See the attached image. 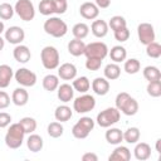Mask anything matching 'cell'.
<instances>
[{
	"label": "cell",
	"instance_id": "obj_1",
	"mask_svg": "<svg viewBox=\"0 0 161 161\" xmlns=\"http://www.w3.org/2000/svg\"><path fill=\"white\" fill-rule=\"evenodd\" d=\"M43 29L48 35L53 38H62L67 34L68 25L64 20H62L58 16H50L44 21Z\"/></svg>",
	"mask_w": 161,
	"mask_h": 161
},
{
	"label": "cell",
	"instance_id": "obj_2",
	"mask_svg": "<svg viewBox=\"0 0 161 161\" xmlns=\"http://www.w3.org/2000/svg\"><path fill=\"white\" fill-rule=\"evenodd\" d=\"M24 136H25V132L20 126V123L19 122L11 123L5 135V145L11 150H16L23 145Z\"/></svg>",
	"mask_w": 161,
	"mask_h": 161
},
{
	"label": "cell",
	"instance_id": "obj_3",
	"mask_svg": "<svg viewBox=\"0 0 161 161\" xmlns=\"http://www.w3.org/2000/svg\"><path fill=\"white\" fill-rule=\"evenodd\" d=\"M40 60L45 69H48V70L57 69L59 67V62H60L58 49L52 45L44 47L40 52Z\"/></svg>",
	"mask_w": 161,
	"mask_h": 161
},
{
	"label": "cell",
	"instance_id": "obj_4",
	"mask_svg": "<svg viewBox=\"0 0 161 161\" xmlns=\"http://www.w3.org/2000/svg\"><path fill=\"white\" fill-rule=\"evenodd\" d=\"M119 117H121V112L116 107H108L97 114L96 122L98 123L99 127L108 128L114 123H117L119 121Z\"/></svg>",
	"mask_w": 161,
	"mask_h": 161
},
{
	"label": "cell",
	"instance_id": "obj_5",
	"mask_svg": "<svg viewBox=\"0 0 161 161\" xmlns=\"http://www.w3.org/2000/svg\"><path fill=\"white\" fill-rule=\"evenodd\" d=\"M94 121L91 117H80L77 123L72 127V135L78 138V140H83L86 137H88V135L91 133V131L94 128Z\"/></svg>",
	"mask_w": 161,
	"mask_h": 161
},
{
	"label": "cell",
	"instance_id": "obj_6",
	"mask_svg": "<svg viewBox=\"0 0 161 161\" xmlns=\"http://www.w3.org/2000/svg\"><path fill=\"white\" fill-rule=\"evenodd\" d=\"M14 11L24 21H31L35 18V8L30 0H18L14 5Z\"/></svg>",
	"mask_w": 161,
	"mask_h": 161
},
{
	"label": "cell",
	"instance_id": "obj_7",
	"mask_svg": "<svg viewBox=\"0 0 161 161\" xmlns=\"http://www.w3.org/2000/svg\"><path fill=\"white\" fill-rule=\"evenodd\" d=\"M96 107V98L91 94L83 93L73 101V109L77 113H88Z\"/></svg>",
	"mask_w": 161,
	"mask_h": 161
},
{
	"label": "cell",
	"instance_id": "obj_8",
	"mask_svg": "<svg viewBox=\"0 0 161 161\" xmlns=\"http://www.w3.org/2000/svg\"><path fill=\"white\" fill-rule=\"evenodd\" d=\"M108 47L103 42H92L89 44H86L84 49V55L87 58H98V59H104L108 55Z\"/></svg>",
	"mask_w": 161,
	"mask_h": 161
},
{
	"label": "cell",
	"instance_id": "obj_9",
	"mask_svg": "<svg viewBox=\"0 0 161 161\" xmlns=\"http://www.w3.org/2000/svg\"><path fill=\"white\" fill-rule=\"evenodd\" d=\"M14 78L21 87H33L36 83V74L25 67L19 68L14 73Z\"/></svg>",
	"mask_w": 161,
	"mask_h": 161
},
{
	"label": "cell",
	"instance_id": "obj_10",
	"mask_svg": "<svg viewBox=\"0 0 161 161\" xmlns=\"http://www.w3.org/2000/svg\"><path fill=\"white\" fill-rule=\"evenodd\" d=\"M137 35H138L140 43L143 45H147L151 42H155L156 34H155L153 25L150 23H141L137 26Z\"/></svg>",
	"mask_w": 161,
	"mask_h": 161
},
{
	"label": "cell",
	"instance_id": "obj_11",
	"mask_svg": "<svg viewBox=\"0 0 161 161\" xmlns=\"http://www.w3.org/2000/svg\"><path fill=\"white\" fill-rule=\"evenodd\" d=\"M4 39L6 42H9L10 44H15V45L21 44V42L25 39V31L23 28L13 25L5 30V38Z\"/></svg>",
	"mask_w": 161,
	"mask_h": 161
},
{
	"label": "cell",
	"instance_id": "obj_12",
	"mask_svg": "<svg viewBox=\"0 0 161 161\" xmlns=\"http://www.w3.org/2000/svg\"><path fill=\"white\" fill-rule=\"evenodd\" d=\"M79 14L87 20H94L99 15V8L91 1H86L79 6Z\"/></svg>",
	"mask_w": 161,
	"mask_h": 161
},
{
	"label": "cell",
	"instance_id": "obj_13",
	"mask_svg": "<svg viewBox=\"0 0 161 161\" xmlns=\"http://www.w3.org/2000/svg\"><path fill=\"white\" fill-rule=\"evenodd\" d=\"M58 77L63 80H73L77 77V68L73 63H63L58 67Z\"/></svg>",
	"mask_w": 161,
	"mask_h": 161
},
{
	"label": "cell",
	"instance_id": "obj_14",
	"mask_svg": "<svg viewBox=\"0 0 161 161\" xmlns=\"http://www.w3.org/2000/svg\"><path fill=\"white\" fill-rule=\"evenodd\" d=\"M13 57L14 59L18 62V63H21V64H25L30 60L31 58V53H30V49L26 47V45H23V44H18L15 45L14 50H13Z\"/></svg>",
	"mask_w": 161,
	"mask_h": 161
},
{
	"label": "cell",
	"instance_id": "obj_15",
	"mask_svg": "<svg viewBox=\"0 0 161 161\" xmlns=\"http://www.w3.org/2000/svg\"><path fill=\"white\" fill-rule=\"evenodd\" d=\"M91 87L97 96H106L109 92V80L104 77H97L92 80Z\"/></svg>",
	"mask_w": 161,
	"mask_h": 161
},
{
	"label": "cell",
	"instance_id": "obj_16",
	"mask_svg": "<svg viewBox=\"0 0 161 161\" xmlns=\"http://www.w3.org/2000/svg\"><path fill=\"white\" fill-rule=\"evenodd\" d=\"M135 158L138 161H146L151 157V146L147 142H136L133 150Z\"/></svg>",
	"mask_w": 161,
	"mask_h": 161
},
{
	"label": "cell",
	"instance_id": "obj_17",
	"mask_svg": "<svg viewBox=\"0 0 161 161\" xmlns=\"http://www.w3.org/2000/svg\"><path fill=\"white\" fill-rule=\"evenodd\" d=\"M57 96H58V99L63 103H68L73 99L74 97V89L70 84L68 83H63V84H59L58 88H57Z\"/></svg>",
	"mask_w": 161,
	"mask_h": 161
},
{
	"label": "cell",
	"instance_id": "obj_18",
	"mask_svg": "<svg viewBox=\"0 0 161 161\" xmlns=\"http://www.w3.org/2000/svg\"><path fill=\"white\" fill-rule=\"evenodd\" d=\"M108 29H109L108 23L102 19L93 20V23L91 25V31L96 38H104L108 34Z\"/></svg>",
	"mask_w": 161,
	"mask_h": 161
},
{
	"label": "cell",
	"instance_id": "obj_19",
	"mask_svg": "<svg viewBox=\"0 0 161 161\" xmlns=\"http://www.w3.org/2000/svg\"><path fill=\"white\" fill-rule=\"evenodd\" d=\"M28 101H29V93L25 89V87H19V88L14 89V92L11 94V102L15 106L23 107L28 103Z\"/></svg>",
	"mask_w": 161,
	"mask_h": 161
},
{
	"label": "cell",
	"instance_id": "obj_20",
	"mask_svg": "<svg viewBox=\"0 0 161 161\" xmlns=\"http://www.w3.org/2000/svg\"><path fill=\"white\" fill-rule=\"evenodd\" d=\"M131 158V151L126 146H117L108 156L109 161H128Z\"/></svg>",
	"mask_w": 161,
	"mask_h": 161
},
{
	"label": "cell",
	"instance_id": "obj_21",
	"mask_svg": "<svg viewBox=\"0 0 161 161\" xmlns=\"http://www.w3.org/2000/svg\"><path fill=\"white\" fill-rule=\"evenodd\" d=\"M106 141L111 145H119L123 141V132L119 128L116 127H108V130L106 131Z\"/></svg>",
	"mask_w": 161,
	"mask_h": 161
},
{
	"label": "cell",
	"instance_id": "obj_22",
	"mask_svg": "<svg viewBox=\"0 0 161 161\" xmlns=\"http://www.w3.org/2000/svg\"><path fill=\"white\" fill-rule=\"evenodd\" d=\"M13 77H14V72L11 67L8 64H1L0 65V88L9 87Z\"/></svg>",
	"mask_w": 161,
	"mask_h": 161
},
{
	"label": "cell",
	"instance_id": "obj_23",
	"mask_svg": "<svg viewBox=\"0 0 161 161\" xmlns=\"http://www.w3.org/2000/svg\"><path fill=\"white\" fill-rule=\"evenodd\" d=\"M108 55H109L111 60H113V63H121V62L126 60L127 50L122 45H114L111 48V50H108Z\"/></svg>",
	"mask_w": 161,
	"mask_h": 161
},
{
	"label": "cell",
	"instance_id": "obj_24",
	"mask_svg": "<svg viewBox=\"0 0 161 161\" xmlns=\"http://www.w3.org/2000/svg\"><path fill=\"white\" fill-rule=\"evenodd\" d=\"M84 49H86V43L82 39H73L68 43V52L70 55L73 57H79L84 54Z\"/></svg>",
	"mask_w": 161,
	"mask_h": 161
},
{
	"label": "cell",
	"instance_id": "obj_25",
	"mask_svg": "<svg viewBox=\"0 0 161 161\" xmlns=\"http://www.w3.org/2000/svg\"><path fill=\"white\" fill-rule=\"evenodd\" d=\"M26 146L31 152H39V151H42V148L44 146V141L39 135L29 133V137L26 140Z\"/></svg>",
	"mask_w": 161,
	"mask_h": 161
},
{
	"label": "cell",
	"instance_id": "obj_26",
	"mask_svg": "<svg viewBox=\"0 0 161 161\" xmlns=\"http://www.w3.org/2000/svg\"><path fill=\"white\" fill-rule=\"evenodd\" d=\"M72 116H73V112H72L70 107H68L67 104L58 106L54 111V117L58 122H67L72 118Z\"/></svg>",
	"mask_w": 161,
	"mask_h": 161
},
{
	"label": "cell",
	"instance_id": "obj_27",
	"mask_svg": "<svg viewBox=\"0 0 161 161\" xmlns=\"http://www.w3.org/2000/svg\"><path fill=\"white\" fill-rule=\"evenodd\" d=\"M119 112H122L126 116H135L138 112V102L133 97H130L122 104V107L119 108Z\"/></svg>",
	"mask_w": 161,
	"mask_h": 161
},
{
	"label": "cell",
	"instance_id": "obj_28",
	"mask_svg": "<svg viewBox=\"0 0 161 161\" xmlns=\"http://www.w3.org/2000/svg\"><path fill=\"white\" fill-rule=\"evenodd\" d=\"M103 74H104V78L106 79H108V80H116L121 75V67L117 63H109V64H107L104 67Z\"/></svg>",
	"mask_w": 161,
	"mask_h": 161
},
{
	"label": "cell",
	"instance_id": "obj_29",
	"mask_svg": "<svg viewBox=\"0 0 161 161\" xmlns=\"http://www.w3.org/2000/svg\"><path fill=\"white\" fill-rule=\"evenodd\" d=\"M72 87H73L74 91H77L79 93H87L91 88V82L86 75H82V77H78V78L73 79Z\"/></svg>",
	"mask_w": 161,
	"mask_h": 161
},
{
	"label": "cell",
	"instance_id": "obj_30",
	"mask_svg": "<svg viewBox=\"0 0 161 161\" xmlns=\"http://www.w3.org/2000/svg\"><path fill=\"white\" fill-rule=\"evenodd\" d=\"M43 88L48 92H53V91H57L58 86H59V77L55 75V74H47L44 78H43Z\"/></svg>",
	"mask_w": 161,
	"mask_h": 161
},
{
	"label": "cell",
	"instance_id": "obj_31",
	"mask_svg": "<svg viewBox=\"0 0 161 161\" xmlns=\"http://www.w3.org/2000/svg\"><path fill=\"white\" fill-rule=\"evenodd\" d=\"M142 73H143L145 79L148 80V82H153V80H160L161 79V72L155 65H147V67H145L143 70H142Z\"/></svg>",
	"mask_w": 161,
	"mask_h": 161
},
{
	"label": "cell",
	"instance_id": "obj_32",
	"mask_svg": "<svg viewBox=\"0 0 161 161\" xmlns=\"http://www.w3.org/2000/svg\"><path fill=\"white\" fill-rule=\"evenodd\" d=\"M72 34L75 39H84L89 34V26L86 23H77L72 28Z\"/></svg>",
	"mask_w": 161,
	"mask_h": 161
},
{
	"label": "cell",
	"instance_id": "obj_33",
	"mask_svg": "<svg viewBox=\"0 0 161 161\" xmlns=\"http://www.w3.org/2000/svg\"><path fill=\"white\" fill-rule=\"evenodd\" d=\"M123 69L127 74H136L140 72L141 69V63L138 59L136 58H130V59H126L125 60V64H123Z\"/></svg>",
	"mask_w": 161,
	"mask_h": 161
},
{
	"label": "cell",
	"instance_id": "obj_34",
	"mask_svg": "<svg viewBox=\"0 0 161 161\" xmlns=\"http://www.w3.org/2000/svg\"><path fill=\"white\" fill-rule=\"evenodd\" d=\"M141 137V132L137 127H130L123 132V141L127 143H136Z\"/></svg>",
	"mask_w": 161,
	"mask_h": 161
},
{
	"label": "cell",
	"instance_id": "obj_35",
	"mask_svg": "<svg viewBox=\"0 0 161 161\" xmlns=\"http://www.w3.org/2000/svg\"><path fill=\"white\" fill-rule=\"evenodd\" d=\"M38 9H39V13L42 15H45V16H49L52 14H55L54 1L53 0H40Z\"/></svg>",
	"mask_w": 161,
	"mask_h": 161
},
{
	"label": "cell",
	"instance_id": "obj_36",
	"mask_svg": "<svg viewBox=\"0 0 161 161\" xmlns=\"http://www.w3.org/2000/svg\"><path fill=\"white\" fill-rule=\"evenodd\" d=\"M19 123L23 127L25 133H33L36 130V126H38L35 118H33V117H23L19 121Z\"/></svg>",
	"mask_w": 161,
	"mask_h": 161
},
{
	"label": "cell",
	"instance_id": "obj_37",
	"mask_svg": "<svg viewBox=\"0 0 161 161\" xmlns=\"http://www.w3.org/2000/svg\"><path fill=\"white\" fill-rule=\"evenodd\" d=\"M47 132H48V135H49L50 137L58 138V137H60V136L63 135L64 127L62 126V122H58V121H57V122H52V123L48 125Z\"/></svg>",
	"mask_w": 161,
	"mask_h": 161
},
{
	"label": "cell",
	"instance_id": "obj_38",
	"mask_svg": "<svg viewBox=\"0 0 161 161\" xmlns=\"http://www.w3.org/2000/svg\"><path fill=\"white\" fill-rule=\"evenodd\" d=\"M146 54L153 59L160 58L161 57V45L157 42H151L150 44L146 45Z\"/></svg>",
	"mask_w": 161,
	"mask_h": 161
},
{
	"label": "cell",
	"instance_id": "obj_39",
	"mask_svg": "<svg viewBox=\"0 0 161 161\" xmlns=\"http://www.w3.org/2000/svg\"><path fill=\"white\" fill-rule=\"evenodd\" d=\"M146 91H147V94L153 97V98H157L161 96V79L160 80H153V82H148L147 87H146Z\"/></svg>",
	"mask_w": 161,
	"mask_h": 161
},
{
	"label": "cell",
	"instance_id": "obj_40",
	"mask_svg": "<svg viewBox=\"0 0 161 161\" xmlns=\"http://www.w3.org/2000/svg\"><path fill=\"white\" fill-rule=\"evenodd\" d=\"M125 26H127V21H126V19H125L123 16H121V15H114V16H112V18L109 19V21H108V28H111L113 31L117 30V29L125 28Z\"/></svg>",
	"mask_w": 161,
	"mask_h": 161
},
{
	"label": "cell",
	"instance_id": "obj_41",
	"mask_svg": "<svg viewBox=\"0 0 161 161\" xmlns=\"http://www.w3.org/2000/svg\"><path fill=\"white\" fill-rule=\"evenodd\" d=\"M14 6H11L9 3L0 4V19L3 20H10L14 16Z\"/></svg>",
	"mask_w": 161,
	"mask_h": 161
},
{
	"label": "cell",
	"instance_id": "obj_42",
	"mask_svg": "<svg viewBox=\"0 0 161 161\" xmlns=\"http://www.w3.org/2000/svg\"><path fill=\"white\" fill-rule=\"evenodd\" d=\"M113 35H114V39L117 42L123 43V42L128 40V38H130V30H128L127 26H125V28H121V29L114 30L113 31Z\"/></svg>",
	"mask_w": 161,
	"mask_h": 161
},
{
	"label": "cell",
	"instance_id": "obj_43",
	"mask_svg": "<svg viewBox=\"0 0 161 161\" xmlns=\"http://www.w3.org/2000/svg\"><path fill=\"white\" fill-rule=\"evenodd\" d=\"M102 65V59H98V58H87L86 60V68L88 70H92V72H96L101 68Z\"/></svg>",
	"mask_w": 161,
	"mask_h": 161
},
{
	"label": "cell",
	"instance_id": "obj_44",
	"mask_svg": "<svg viewBox=\"0 0 161 161\" xmlns=\"http://www.w3.org/2000/svg\"><path fill=\"white\" fill-rule=\"evenodd\" d=\"M54 1V9H55V14H64L68 9V3L67 0H53Z\"/></svg>",
	"mask_w": 161,
	"mask_h": 161
},
{
	"label": "cell",
	"instance_id": "obj_45",
	"mask_svg": "<svg viewBox=\"0 0 161 161\" xmlns=\"http://www.w3.org/2000/svg\"><path fill=\"white\" fill-rule=\"evenodd\" d=\"M131 96L127 93V92H121V93H118L117 96H116V101H114V103H116V108L119 111V108L122 107V104L130 98Z\"/></svg>",
	"mask_w": 161,
	"mask_h": 161
},
{
	"label": "cell",
	"instance_id": "obj_46",
	"mask_svg": "<svg viewBox=\"0 0 161 161\" xmlns=\"http://www.w3.org/2000/svg\"><path fill=\"white\" fill-rule=\"evenodd\" d=\"M10 104V96L5 91H0V109L8 108Z\"/></svg>",
	"mask_w": 161,
	"mask_h": 161
},
{
	"label": "cell",
	"instance_id": "obj_47",
	"mask_svg": "<svg viewBox=\"0 0 161 161\" xmlns=\"http://www.w3.org/2000/svg\"><path fill=\"white\" fill-rule=\"evenodd\" d=\"M11 123V116L6 112H0V128H5L10 126Z\"/></svg>",
	"mask_w": 161,
	"mask_h": 161
},
{
	"label": "cell",
	"instance_id": "obj_48",
	"mask_svg": "<svg viewBox=\"0 0 161 161\" xmlns=\"http://www.w3.org/2000/svg\"><path fill=\"white\" fill-rule=\"evenodd\" d=\"M83 161H98V156L94 152H86L82 155Z\"/></svg>",
	"mask_w": 161,
	"mask_h": 161
},
{
	"label": "cell",
	"instance_id": "obj_49",
	"mask_svg": "<svg viewBox=\"0 0 161 161\" xmlns=\"http://www.w3.org/2000/svg\"><path fill=\"white\" fill-rule=\"evenodd\" d=\"M94 4L99 9H107L111 5V0H94Z\"/></svg>",
	"mask_w": 161,
	"mask_h": 161
},
{
	"label": "cell",
	"instance_id": "obj_50",
	"mask_svg": "<svg viewBox=\"0 0 161 161\" xmlns=\"http://www.w3.org/2000/svg\"><path fill=\"white\" fill-rule=\"evenodd\" d=\"M156 151H157V153H161V138H157V141H156Z\"/></svg>",
	"mask_w": 161,
	"mask_h": 161
},
{
	"label": "cell",
	"instance_id": "obj_51",
	"mask_svg": "<svg viewBox=\"0 0 161 161\" xmlns=\"http://www.w3.org/2000/svg\"><path fill=\"white\" fill-rule=\"evenodd\" d=\"M4 47H5V39L1 38V35H0V52L4 49Z\"/></svg>",
	"mask_w": 161,
	"mask_h": 161
},
{
	"label": "cell",
	"instance_id": "obj_52",
	"mask_svg": "<svg viewBox=\"0 0 161 161\" xmlns=\"http://www.w3.org/2000/svg\"><path fill=\"white\" fill-rule=\"evenodd\" d=\"M3 31H5V25H4V23L0 20V35H1Z\"/></svg>",
	"mask_w": 161,
	"mask_h": 161
}]
</instances>
